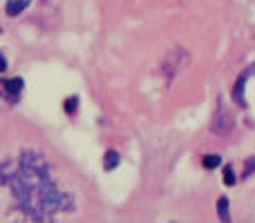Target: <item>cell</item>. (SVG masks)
<instances>
[{
	"instance_id": "obj_1",
	"label": "cell",
	"mask_w": 255,
	"mask_h": 223,
	"mask_svg": "<svg viewBox=\"0 0 255 223\" xmlns=\"http://www.w3.org/2000/svg\"><path fill=\"white\" fill-rule=\"evenodd\" d=\"M9 185L18 208L34 221H52L54 215L74 208L70 194L58 190L54 183L49 163L34 149L20 154Z\"/></svg>"
},
{
	"instance_id": "obj_12",
	"label": "cell",
	"mask_w": 255,
	"mask_h": 223,
	"mask_svg": "<svg viewBox=\"0 0 255 223\" xmlns=\"http://www.w3.org/2000/svg\"><path fill=\"white\" fill-rule=\"evenodd\" d=\"M255 172V158H249L247 161V167H244V174H242V179H249Z\"/></svg>"
},
{
	"instance_id": "obj_2",
	"label": "cell",
	"mask_w": 255,
	"mask_h": 223,
	"mask_svg": "<svg viewBox=\"0 0 255 223\" xmlns=\"http://www.w3.org/2000/svg\"><path fill=\"white\" fill-rule=\"evenodd\" d=\"M188 63H190V54L186 52L184 47H175L161 58V65L159 67H161V74L172 83V80L188 67Z\"/></svg>"
},
{
	"instance_id": "obj_6",
	"label": "cell",
	"mask_w": 255,
	"mask_h": 223,
	"mask_svg": "<svg viewBox=\"0 0 255 223\" xmlns=\"http://www.w3.org/2000/svg\"><path fill=\"white\" fill-rule=\"evenodd\" d=\"M31 0H9L7 2V16H18L20 11H25L29 7Z\"/></svg>"
},
{
	"instance_id": "obj_13",
	"label": "cell",
	"mask_w": 255,
	"mask_h": 223,
	"mask_svg": "<svg viewBox=\"0 0 255 223\" xmlns=\"http://www.w3.org/2000/svg\"><path fill=\"white\" fill-rule=\"evenodd\" d=\"M0 63H2V72H7V58L0 56Z\"/></svg>"
},
{
	"instance_id": "obj_3",
	"label": "cell",
	"mask_w": 255,
	"mask_h": 223,
	"mask_svg": "<svg viewBox=\"0 0 255 223\" xmlns=\"http://www.w3.org/2000/svg\"><path fill=\"white\" fill-rule=\"evenodd\" d=\"M235 130V116L229 107L224 105V101L217 103V110L213 114V121H211V134L220 136V139H226L231 132Z\"/></svg>"
},
{
	"instance_id": "obj_7",
	"label": "cell",
	"mask_w": 255,
	"mask_h": 223,
	"mask_svg": "<svg viewBox=\"0 0 255 223\" xmlns=\"http://www.w3.org/2000/svg\"><path fill=\"white\" fill-rule=\"evenodd\" d=\"M119 163H121V156H119V152H115V149H110V152L106 154V158H103V167H106V170H117Z\"/></svg>"
},
{
	"instance_id": "obj_10",
	"label": "cell",
	"mask_w": 255,
	"mask_h": 223,
	"mask_svg": "<svg viewBox=\"0 0 255 223\" xmlns=\"http://www.w3.org/2000/svg\"><path fill=\"white\" fill-rule=\"evenodd\" d=\"M224 183L226 185H235V183H238V179H235V172H233V167H231V165L224 167Z\"/></svg>"
},
{
	"instance_id": "obj_11",
	"label": "cell",
	"mask_w": 255,
	"mask_h": 223,
	"mask_svg": "<svg viewBox=\"0 0 255 223\" xmlns=\"http://www.w3.org/2000/svg\"><path fill=\"white\" fill-rule=\"evenodd\" d=\"M76 110H79V96H72L65 101V112L67 114H76Z\"/></svg>"
},
{
	"instance_id": "obj_9",
	"label": "cell",
	"mask_w": 255,
	"mask_h": 223,
	"mask_svg": "<svg viewBox=\"0 0 255 223\" xmlns=\"http://www.w3.org/2000/svg\"><path fill=\"white\" fill-rule=\"evenodd\" d=\"M217 212H220L222 221H231V217H229V199L226 197L220 199V203H217Z\"/></svg>"
},
{
	"instance_id": "obj_4",
	"label": "cell",
	"mask_w": 255,
	"mask_h": 223,
	"mask_svg": "<svg viewBox=\"0 0 255 223\" xmlns=\"http://www.w3.org/2000/svg\"><path fill=\"white\" fill-rule=\"evenodd\" d=\"M251 76H255V63L249 65L247 70L238 76V80H235V85H233V101L238 103L240 107H247V101H244V87H247V83H249Z\"/></svg>"
},
{
	"instance_id": "obj_5",
	"label": "cell",
	"mask_w": 255,
	"mask_h": 223,
	"mask_svg": "<svg viewBox=\"0 0 255 223\" xmlns=\"http://www.w3.org/2000/svg\"><path fill=\"white\" fill-rule=\"evenodd\" d=\"M22 85H25V80L22 78H2V87H4V94H7L11 101H16L18 96H20V89H22Z\"/></svg>"
},
{
	"instance_id": "obj_8",
	"label": "cell",
	"mask_w": 255,
	"mask_h": 223,
	"mask_svg": "<svg viewBox=\"0 0 255 223\" xmlns=\"http://www.w3.org/2000/svg\"><path fill=\"white\" fill-rule=\"evenodd\" d=\"M202 163H204V167H206V170H215V167H220L222 156H220V154H206Z\"/></svg>"
}]
</instances>
